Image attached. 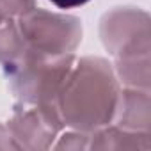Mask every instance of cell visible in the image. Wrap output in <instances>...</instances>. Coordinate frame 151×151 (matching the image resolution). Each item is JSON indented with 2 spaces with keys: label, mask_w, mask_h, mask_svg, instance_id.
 I'll return each instance as SVG.
<instances>
[{
  "label": "cell",
  "mask_w": 151,
  "mask_h": 151,
  "mask_svg": "<svg viewBox=\"0 0 151 151\" xmlns=\"http://www.w3.org/2000/svg\"><path fill=\"white\" fill-rule=\"evenodd\" d=\"M37 0H0V9L7 18H18L34 9Z\"/></svg>",
  "instance_id": "11"
},
{
  "label": "cell",
  "mask_w": 151,
  "mask_h": 151,
  "mask_svg": "<svg viewBox=\"0 0 151 151\" xmlns=\"http://www.w3.org/2000/svg\"><path fill=\"white\" fill-rule=\"evenodd\" d=\"M27 50L29 45L23 39L16 20L7 18L0 25V69L16 62Z\"/></svg>",
  "instance_id": "9"
},
{
  "label": "cell",
  "mask_w": 151,
  "mask_h": 151,
  "mask_svg": "<svg viewBox=\"0 0 151 151\" xmlns=\"http://www.w3.org/2000/svg\"><path fill=\"white\" fill-rule=\"evenodd\" d=\"M100 39L114 57L149 53V16L140 7L121 6L107 11L100 20Z\"/></svg>",
  "instance_id": "4"
},
{
  "label": "cell",
  "mask_w": 151,
  "mask_h": 151,
  "mask_svg": "<svg viewBox=\"0 0 151 151\" xmlns=\"http://www.w3.org/2000/svg\"><path fill=\"white\" fill-rule=\"evenodd\" d=\"M112 123L121 126V128H126V130L149 132V124H151L149 91L133 89V87H121Z\"/></svg>",
  "instance_id": "6"
},
{
  "label": "cell",
  "mask_w": 151,
  "mask_h": 151,
  "mask_svg": "<svg viewBox=\"0 0 151 151\" xmlns=\"http://www.w3.org/2000/svg\"><path fill=\"white\" fill-rule=\"evenodd\" d=\"M48 2H52V6H55L60 11H69V9H77L89 4L91 0H48Z\"/></svg>",
  "instance_id": "13"
},
{
  "label": "cell",
  "mask_w": 151,
  "mask_h": 151,
  "mask_svg": "<svg viewBox=\"0 0 151 151\" xmlns=\"http://www.w3.org/2000/svg\"><path fill=\"white\" fill-rule=\"evenodd\" d=\"M149 132L121 128L114 123L89 133L87 149H149Z\"/></svg>",
  "instance_id": "7"
},
{
  "label": "cell",
  "mask_w": 151,
  "mask_h": 151,
  "mask_svg": "<svg viewBox=\"0 0 151 151\" xmlns=\"http://www.w3.org/2000/svg\"><path fill=\"white\" fill-rule=\"evenodd\" d=\"M18 149H50L66 128L55 103L16 101L6 123Z\"/></svg>",
  "instance_id": "5"
},
{
  "label": "cell",
  "mask_w": 151,
  "mask_h": 151,
  "mask_svg": "<svg viewBox=\"0 0 151 151\" xmlns=\"http://www.w3.org/2000/svg\"><path fill=\"white\" fill-rule=\"evenodd\" d=\"M114 73L121 84V87L146 89L149 91V53L128 55L114 59Z\"/></svg>",
  "instance_id": "8"
},
{
  "label": "cell",
  "mask_w": 151,
  "mask_h": 151,
  "mask_svg": "<svg viewBox=\"0 0 151 151\" xmlns=\"http://www.w3.org/2000/svg\"><path fill=\"white\" fill-rule=\"evenodd\" d=\"M0 149H18V144L14 142L6 123H0Z\"/></svg>",
  "instance_id": "12"
},
{
  "label": "cell",
  "mask_w": 151,
  "mask_h": 151,
  "mask_svg": "<svg viewBox=\"0 0 151 151\" xmlns=\"http://www.w3.org/2000/svg\"><path fill=\"white\" fill-rule=\"evenodd\" d=\"M121 84L112 64L96 55L75 59V64L55 98L66 128L94 132L112 123Z\"/></svg>",
  "instance_id": "1"
},
{
  "label": "cell",
  "mask_w": 151,
  "mask_h": 151,
  "mask_svg": "<svg viewBox=\"0 0 151 151\" xmlns=\"http://www.w3.org/2000/svg\"><path fill=\"white\" fill-rule=\"evenodd\" d=\"M6 20H7V16L4 14V11H2V9H0V25H2V23H4Z\"/></svg>",
  "instance_id": "14"
},
{
  "label": "cell",
  "mask_w": 151,
  "mask_h": 151,
  "mask_svg": "<svg viewBox=\"0 0 151 151\" xmlns=\"http://www.w3.org/2000/svg\"><path fill=\"white\" fill-rule=\"evenodd\" d=\"M29 48L45 53H75L82 43L84 27L78 16L66 11L34 7L14 18Z\"/></svg>",
  "instance_id": "3"
},
{
  "label": "cell",
  "mask_w": 151,
  "mask_h": 151,
  "mask_svg": "<svg viewBox=\"0 0 151 151\" xmlns=\"http://www.w3.org/2000/svg\"><path fill=\"white\" fill-rule=\"evenodd\" d=\"M55 149H87L89 147V133L80 132V130H73V128H64L57 140L53 142Z\"/></svg>",
  "instance_id": "10"
},
{
  "label": "cell",
  "mask_w": 151,
  "mask_h": 151,
  "mask_svg": "<svg viewBox=\"0 0 151 151\" xmlns=\"http://www.w3.org/2000/svg\"><path fill=\"white\" fill-rule=\"evenodd\" d=\"M75 59V53H45L29 48L16 62L2 69L7 91L16 101L55 103Z\"/></svg>",
  "instance_id": "2"
}]
</instances>
